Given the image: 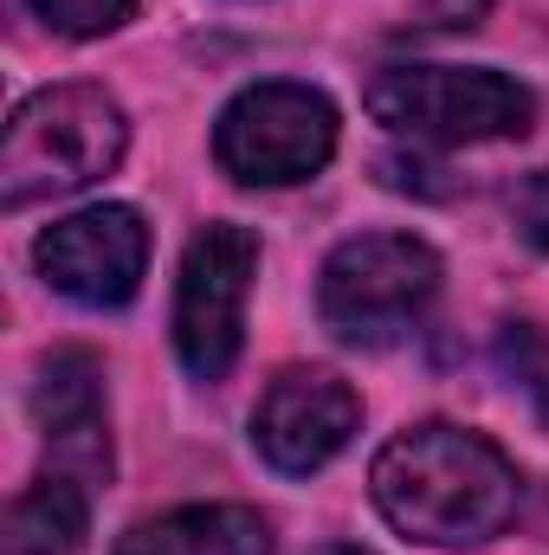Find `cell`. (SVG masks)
Here are the masks:
<instances>
[{
    "instance_id": "9c48e42d",
    "label": "cell",
    "mask_w": 549,
    "mask_h": 555,
    "mask_svg": "<svg viewBox=\"0 0 549 555\" xmlns=\"http://www.w3.org/2000/svg\"><path fill=\"white\" fill-rule=\"evenodd\" d=\"M33 414L46 433V459L59 478L98 491L111 478V426H104V369L85 349H59L39 369Z\"/></svg>"
},
{
    "instance_id": "7a4b0ae2",
    "label": "cell",
    "mask_w": 549,
    "mask_h": 555,
    "mask_svg": "<svg viewBox=\"0 0 549 555\" xmlns=\"http://www.w3.org/2000/svg\"><path fill=\"white\" fill-rule=\"evenodd\" d=\"M130 124L104 85H52L26 98L0 142V207L20 214L52 194H78L124 162Z\"/></svg>"
},
{
    "instance_id": "52a82bcc",
    "label": "cell",
    "mask_w": 549,
    "mask_h": 555,
    "mask_svg": "<svg viewBox=\"0 0 549 555\" xmlns=\"http://www.w3.org/2000/svg\"><path fill=\"white\" fill-rule=\"evenodd\" d=\"M39 272L52 291H65L72 304H91V310H117L130 304L149 266V227H142L137 207H85L72 220H59L52 233H39L33 246Z\"/></svg>"
},
{
    "instance_id": "9a60e30c",
    "label": "cell",
    "mask_w": 549,
    "mask_h": 555,
    "mask_svg": "<svg viewBox=\"0 0 549 555\" xmlns=\"http://www.w3.org/2000/svg\"><path fill=\"white\" fill-rule=\"evenodd\" d=\"M537 408H544V420H549V375L537 382Z\"/></svg>"
},
{
    "instance_id": "277c9868",
    "label": "cell",
    "mask_w": 549,
    "mask_h": 555,
    "mask_svg": "<svg viewBox=\"0 0 549 555\" xmlns=\"http://www.w3.org/2000/svg\"><path fill=\"white\" fill-rule=\"evenodd\" d=\"M369 117L413 142H498L524 137L537 98L505 72H459V65H388L362 91Z\"/></svg>"
},
{
    "instance_id": "6da1fadb",
    "label": "cell",
    "mask_w": 549,
    "mask_h": 555,
    "mask_svg": "<svg viewBox=\"0 0 549 555\" xmlns=\"http://www.w3.org/2000/svg\"><path fill=\"white\" fill-rule=\"evenodd\" d=\"M369 491L382 517L426 550H472L491 543L518 517V465L465 426L426 420L382 446Z\"/></svg>"
},
{
    "instance_id": "5bb4252c",
    "label": "cell",
    "mask_w": 549,
    "mask_h": 555,
    "mask_svg": "<svg viewBox=\"0 0 549 555\" xmlns=\"http://www.w3.org/2000/svg\"><path fill=\"white\" fill-rule=\"evenodd\" d=\"M518 233H524L537 253H549V168L531 175L524 194H518Z\"/></svg>"
},
{
    "instance_id": "4fadbf2b",
    "label": "cell",
    "mask_w": 549,
    "mask_h": 555,
    "mask_svg": "<svg viewBox=\"0 0 549 555\" xmlns=\"http://www.w3.org/2000/svg\"><path fill=\"white\" fill-rule=\"evenodd\" d=\"M491 13V0H420L413 33H472Z\"/></svg>"
},
{
    "instance_id": "5b68a950",
    "label": "cell",
    "mask_w": 549,
    "mask_h": 555,
    "mask_svg": "<svg viewBox=\"0 0 549 555\" xmlns=\"http://www.w3.org/2000/svg\"><path fill=\"white\" fill-rule=\"evenodd\" d=\"M214 155L233 181L246 188H291L310 181L336 155V104L310 85H253L240 91L220 124H214Z\"/></svg>"
},
{
    "instance_id": "8fae6325",
    "label": "cell",
    "mask_w": 549,
    "mask_h": 555,
    "mask_svg": "<svg viewBox=\"0 0 549 555\" xmlns=\"http://www.w3.org/2000/svg\"><path fill=\"white\" fill-rule=\"evenodd\" d=\"M85 524H91V491L52 472L46 485H33L26 498H13L0 550L7 555H72L85 543Z\"/></svg>"
},
{
    "instance_id": "ba28073f",
    "label": "cell",
    "mask_w": 549,
    "mask_h": 555,
    "mask_svg": "<svg viewBox=\"0 0 549 555\" xmlns=\"http://www.w3.org/2000/svg\"><path fill=\"white\" fill-rule=\"evenodd\" d=\"M356 420H362V401L349 395V382H336L330 369H284L253 414V446L266 452L272 472L310 478L349 446Z\"/></svg>"
},
{
    "instance_id": "7c38bea8",
    "label": "cell",
    "mask_w": 549,
    "mask_h": 555,
    "mask_svg": "<svg viewBox=\"0 0 549 555\" xmlns=\"http://www.w3.org/2000/svg\"><path fill=\"white\" fill-rule=\"evenodd\" d=\"M130 7H137V0H33V13H39L52 33H65V39H98V33H111V26H124Z\"/></svg>"
},
{
    "instance_id": "8992f818",
    "label": "cell",
    "mask_w": 549,
    "mask_h": 555,
    "mask_svg": "<svg viewBox=\"0 0 549 555\" xmlns=\"http://www.w3.org/2000/svg\"><path fill=\"white\" fill-rule=\"evenodd\" d=\"M259 272V240L246 227H207L175 284V349L194 382H227L240 362V330H246V291Z\"/></svg>"
},
{
    "instance_id": "3957f363",
    "label": "cell",
    "mask_w": 549,
    "mask_h": 555,
    "mask_svg": "<svg viewBox=\"0 0 549 555\" xmlns=\"http://www.w3.org/2000/svg\"><path fill=\"white\" fill-rule=\"evenodd\" d=\"M433 297H439V253L413 233H356L317 272V317L356 349L408 336Z\"/></svg>"
},
{
    "instance_id": "30bf717a",
    "label": "cell",
    "mask_w": 549,
    "mask_h": 555,
    "mask_svg": "<svg viewBox=\"0 0 549 555\" xmlns=\"http://www.w3.org/2000/svg\"><path fill=\"white\" fill-rule=\"evenodd\" d=\"M117 555H272V524L246 504H188L142 517Z\"/></svg>"
}]
</instances>
